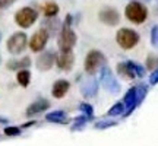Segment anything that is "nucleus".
<instances>
[{
    "instance_id": "f257e3e1",
    "label": "nucleus",
    "mask_w": 158,
    "mask_h": 146,
    "mask_svg": "<svg viewBox=\"0 0 158 146\" xmlns=\"http://www.w3.org/2000/svg\"><path fill=\"white\" fill-rule=\"evenodd\" d=\"M124 15H126V18L129 19L130 22L138 23V25H139V23H143L145 21H147L148 9L142 5L141 2L133 0V2H130L129 5L126 6V9H124Z\"/></svg>"
},
{
    "instance_id": "f03ea898",
    "label": "nucleus",
    "mask_w": 158,
    "mask_h": 146,
    "mask_svg": "<svg viewBox=\"0 0 158 146\" xmlns=\"http://www.w3.org/2000/svg\"><path fill=\"white\" fill-rule=\"evenodd\" d=\"M106 64V56L98 50H91L85 57V72L88 75H95Z\"/></svg>"
},
{
    "instance_id": "7ed1b4c3",
    "label": "nucleus",
    "mask_w": 158,
    "mask_h": 146,
    "mask_svg": "<svg viewBox=\"0 0 158 146\" xmlns=\"http://www.w3.org/2000/svg\"><path fill=\"white\" fill-rule=\"evenodd\" d=\"M116 41L117 44L123 48V50H130L133 48L138 43H139V34L129 28H122L117 31L116 35Z\"/></svg>"
},
{
    "instance_id": "20e7f679",
    "label": "nucleus",
    "mask_w": 158,
    "mask_h": 146,
    "mask_svg": "<svg viewBox=\"0 0 158 146\" xmlns=\"http://www.w3.org/2000/svg\"><path fill=\"white\" fill-rule=\"evenodd\" d=\"M100 82L104 86V89L108 91L110 94H118L120 92V83L117 82L111 69L107 67L106 64L100 69Z\"/></svg>"
},
{
    "instance_id": "39448f33",
    "label": "nucleus",
    "mask_w": 158,
    "mask_h": 146,
    "mask_svg": "<svg viewBox=\"0 0 158 146\" xmlns=\"http://www.w3.org/2000/svg\"><path fill=\"white\" fill-rule=\"evenodd\" d=\"M57 44L60 51H70L73 48V45L76 44V34L75 31L68 25H63L62 31L59 34V39H57Z\"/></svg>"
},
{
    "instance_id": "423d86ee",
    "label": "nucleus",
    "mask_w": 158,
    "mask_h": 146,
    "mask_svg": "<svg viewBox=\"0 0 158 146\" xmlns=\"http://www.w3.org/2000/svg\"><path fill=\"white\" fill-rule=\"evenodd\" d=\"M37 18H38V13L37 10H34L32 7H22V9H19L16 12V15H15V22L21 26V28H29V26H32V23L37 21Z\"/></svg>"
},
{
    "instance_id": "0eeeda50",
    "label": "nucleus",
    "mask_w": 158,
    "mask_h": 146,
    "mask_svg": "<svg viewBox=\"0 0 158 146\" xmlns=\"http://www.w3.org/2000/svg\"><path fill=\"white\" fill-rule=\"evenodd\" d=\"M27 43H28V38H27V34L25 32H15L10 38L7 39V51L12 53V54H21L25 47H27Z\"/></svg>"
},
{
    "instance_id": "6e6552de",
    "label": "nucleus",
    "mask_w": 158,
    "mask_h": 146,
    "mask_svg": "<svg viewBox=\"0 0 158 146\" xmlns=\"http://www.w3.org/2000/svg\"><path fill=\"white\" fill-rule=\"evenodd\" d=\"M48 35L50 34H48L44 28H41L40 31H37V32L31 37V39H29V48L34 51V53L43 51L45 44H47V41H48Z\"/></svg>"
},
{
    "instance_id": "1a4fd4ad",
    "label": "nucleus",
    "mask_w": 158,
    "mask_h": 146,
    "mask_svg": "<svg viewBox=\"0 0 158 146\" xmlns=\"http://www.w3.org/2000/svg\"><path fill=\"white\" fill-rule=\"evenodd\" d=\"M123 104H124V112L123 116L124 117H127L130 112L133 111L138 105H139V101H138V92H136V86L135 88H130L127 92H126V95L123 98Z\"/></svg>"
},
{
    "instance_id": "9d476101",
    "label": "nucleus",
    "mask_w": 158,
    "mask_h": 146,
    "mask_svg": "<svg viewBox=\"0 0 158 146\" xmlns=\"http://www.w3.org/2000/svg\"><path fill=\"white\" fill-rule=\"evenodd\" d=\"M81 92L85 98H92L97 95L98 92V82L95 78H92V75H89V78H86L81 85Z\"/></svg>"
},
{
    "instance_id": "9b49d317",
    "label": "nucleus",
    "mask_w": 158,
    "mask_h": 146,
    "mask_svg": "<svg viewBox=\"0 0 158 146\" xmlns=\"http://www.w3.org/2000/svg\"><path fill=\"white\" fill-rule=\"evenodd\" d=\"M100 21L106 25H110V26H114L117 25L118 21H120V15L118 12L113 7H106L100 12Z\"/></svg>"
},
{
    "instance_id": "f8f14e48",
    "label": "nucleus",
    "mask_w": 158,
    "mask_h": 146,
    "mask_svg": "<svg viewBox=\"0 0 158 146\" xmlns=\"http://www.w3.org/2000/svg\"><path fill=\"white\" fill-rule=\"evenodd\" d=\"M57 63V67L63 70V72H68L70 69L73 67V63H75V56L72 50L70 51H62V54L56 59Z\"/></svg>"
},
{
    "instance_id": "ddd939ff",
    "label": "nucleus",
    "mask_w": 158,
    "mask_h": 146,
    "mask_svg": "<svg viewBox=\"0 0 158 146\" xmlns=\"http://www.w3.org/2000/svg\"><path fill=\"white\" fill-rule=\"evenodd\" d=\"M54 62H56V54L53 51H45L43 54H40V57L37 59V67L45 72V70H50L53 67Z\"/></svg>"
},
{
    "instance_id": "4468645a",
    "label": "nucleus",
    "mask_w": 158,
    "mask_h": 146,
    "mask_svg": "<svg viewBox=\"0 0 158 146\" xmlns=\"http://www.w3.org/2000/svg\"><path fill=\"white\" fill-rule=\"evenodd\" d=\"M48 107H50V102H48V99L40 98V99L34 101L28 108H27V116H28V117H32V116H35V114H40V112L45 111Z\"/></svg>"
},
{
    "instance_id": "2eb2a0df",
    "label": "nucleus",
    "mask_w": 158,
    "mask_h": 146,
    "mask_svg": "<svg viewBox=\"0 0 158 146\" xmlns=\"http://www.w3.org/2000/svg\"><path fill=\"white\" fill-rule=\"evenodd\" d=\"M69 88H70V83H69L66 79H59L54 82L53 85V89H51V95L54 98H63V96L68 94Z\"/></svg>"
},
{
    "instance_id": "dca6fc26",
    "label": "nucleus",
    "mask_w": 158,
    "mask_h": 146,
    "mask_svg": "<svg viewBox=\"0 0 158 146\" xmlns=\"http://www.w3.org/2000/svg\"><path fill=\"white\" fill-rule=\"evenodd\" d=\"M45 120L50 121V123H56V124H68L69 118L66 116L64 111H60V110H56V111H51L45 116Z\"/></svg>"
},
{
    "instance_id": "f3484780",
    "label": "nucleus",
    "mask_w": 158,
    "mask_h": 146,
    "mask_svg": "<svg viewBox=\"0 0 158 146\" xmlns=\"http://www.w3.org/2000/svg\"><path fill=\"white\" fill-rule=\"evenodd\" d=\"M31 66V59L29 57H23V59H19V60H10L7 62L6 67L9 70H21V69H28Z\"/></svg>"
},
{
    "instance_id": "a211bd4d",
    "label": "nucleus",
    "mask_w": 158,
    "mask_h": 146,
    "mask_svg": "<svg viewBox=\"0 0 158 146\" xmlns=\"http://www.w3.org/2000/svg\"><path fill=\"white\" fill-rule=\"evenodd\" d=\"M117 73L120 76H123L124 79H135L136 75L133 72L132 66L129 64V62H123V63H118L117 64Z\"/></svg>"
},
{
    "instance_id": "6ab92c4d",
    "label": "nucleus",
    "mask_w": 158,
    "mask_h": 146,
    "mask_svg": "<svg viewBox=\"0 0 158 146\" xmlns=\"http://www.w3.org/2000/svg\"><path fill=\"white\" fill-rule=\"evenodd\" d=\"M16 79H18V83L21 85V86L27 88L29 85V82H31V73L27 69H21L16 75Z\"/></svg>"
},
{
    "instance_id": "aec40b11",
    "label": "nucleus",
    "mask_w": 158,
    "mask_h": 146,
    "mask_svg": "<svg viewBox=\"0 0 158 146\" xmlns=\"http://www.w3.org/2000/svg\"><path fill=\"white\" fill-rule=\"evenodd\" d=\"M59 13V6L54 2H48L44 5V15L45 18H54Z\"/></svg>"
},
{
    "instance_id": "412c9836",
    "label": "nucleus",
    "mask_w": 158,
    "mask_h": 146,
    "mask_svg": "<svg viewBox=\"0 0 158 146\" xmlns=\"http://www.w3.org/2000/svg\"><path fill=\"white\" fill-rule=\"evenodd\" d=\"M124 112V104L123 101H120V102H116L113 107L108 110L107 112V116H111V117H116V116H122Z\"/></svg>"
},
{
    "instance_id": "4be33fe9",
    "label": "nucleus",
    "mask_w": 158,
    "mask_h": 146,
    "mask_svg": "<svg viewBox=\"0 0 158 146\" xmlns=\"http://www.w3.org/2000/svg\"><path fill=\"white\" fill-rule=\"evenodd\" d=\"M91 118L88 117V116H81V117H76L75 118V123H73V126H72V130H82L85 127V124L89 121Z\"/></svg>"
},
{
    "instance_id": "5701e85b",
    "label": "nucleus",
    "mask_w": 158,
    "mask_h": 146,
    "mask_svg": "<svg viewBox=\"0 0 158 146\" xmlns=\"http://www.w3.org/2000/svg\"><path fill=\"white\" fill-rule=\"evenodd\" d=\"M44 25H47V26H48V28L45 29V31H47V32H48V34H50V32H56L57 31V28H59V25H60V22H57L56 19H53V18H47V19H45L44 22Z\"/></svg>"
},
{
    "instance_id": "b1692460",
    "label": "nucleus",
    "mask_w": 158,
    "mask_h": 146,
    "mask_svg": "<svg viewBox=\"0 0 158 146\" xmlns=\"http://www.w3.org/2000/svg\"><path fill=\"white\" fill-rule=\"evenodd\" d=\"M129 64L132 66V69H133L136 78H143V76H145V67H143V66H141L139 63H135V62H129Z\"/></svg>"
},
{
    "instance_id": "393cba45",
    "label": "nucleus",
    "mask_w": 158,
    "mask_h": 146,
    "mask_svg": "<svg viewBox=\"0 0 158 146\" xmlns=\"http://www.w3.org/2000/svg\"><path fill=\"white\" fill-rule=\"evenodd\" d=\"M136 92H138V101L141 104V102L145 99V96H147V94H148V88L143 83H141V85L136 86Z\"/></svg>"
},
{
    "instance_id": "a878e982",
    "label": "nucleus",
    "mask_w": 158,
    "mask_h": 146,
    "mask_svg": "<svg viewBox=\"0 0 158 146\" xmlns=\"http://www.w3.org/2000/svg\"><path fill=\"white\" fill-rule=\"evenodd\" d=\"M79 110L84 112L85 116H88L89 118H92V116H94V108H92V105L86 104V102H82V104L79 105Z\"/></svg>"
},
{
    "instance_id": "bb28decb",
    "label": "nucleus",
    "mask_w": 158,
    "mask_h": 146,
    "mask_svg": "<svg viewBox=\"0 0 158 146\" xmlns=\"http://www.w3.org/2000/svg\"><path fill=\"white\" fill-rule=\"evenodd\" d=\"M116 121H107V120H102V121H98V123H95V129L98 130H104V129H108V127H113V126H116Z\"/></svg>"
},
{
    "instance_id": "cd10ccee",
    "label": "nucleus",
    "mask_w": 158,
    "mask_h": 146,
    "mask_svg": "<svg viewBox=\"0 0 158 146\" xmlns=\"http://www.w3.org/2000/svg\"><path fill=\"white\" fill-rule=\"evenodd\" d=\"M147 67L151 69V70L157 69V67H158V57H152V56L148 57V60H147Z\"/></svg>"
},
{
    "instance_id": "c85d7f7f",
    "label": "nucleus",
    "mask_w": 158,
    "mask_h": 146,
    "mask_svg": "<svg viewBox=\"0 0 158 146\" xmlns=\"http://www.w3.org/2000/svg\"><path fill=\"white\" fill-rule=\"evenodd\" d=\"M151 43H152V45L158 47V25L152 26V29H151Z\"/></svg>"
},
{
    "instance_id": "c756f323",
    "label": "nucleus",
    "mask_w": 158,
    "mask_h": 146,
    "mask_svg": "<svg viewBox=\"0 0 158 146\" xmlns=\"http://www.w3.org/2000/svg\"><path fill=\"white\" fill-rule=\"evenodd\" d=\"M21 133V127H6L5 129V135H7V136H18Z\"/></svg>"
},
{
    "instance_id": "7c9ffc66",
    "label": "nucleus",
    "mask_w": 158,
    "mask_h": 146,
    "mask_svg": "<svg viewBox=\"0 0 158 146\" xmlns=\"http://www.w3.org/2000/svg\"><path fill=\"white\" fill-rule=\"evenodd\" d=\"M149 83L151 85H157L158 83V67L154 69L152 73H151V76H149Z\"/></svg>"
},
{
    "instance_id": "2f4dec72",
    "label": "nucleus",
    "mask_w": 158,
    "mask_h": 146,
    "mask_svg": "<svg viewBox=\"0 0 158 146\" xmlns=\"http://www.w3.org/2000/svg\"><path fill=\"white\" fill-rule=\"evenodd\" d=\"M16 0H0V9H6L9 7L12 3H15Z\"/></svg>"
},
{
    "instance_id": "473e14b6",
    "label": "nucleus",
    "mask_w": 158,
    "mask_h": 146,
    "mask_svg": "<svg viewBox=\"0 0 158 146\" xmlns=\"http://www.w3.org/2000/svg\"><path fill=\"white\" fill-rule=\"evenodd\" d=\"M142 2H149V0H142Z\"/></svg>"
},
{
    "instance_id": "72a5a7b5",
    "label": "nucleus",
    "mask_w": 158,
    "mask_h": 146,
    "mask_svg": "<svg viewBox=\"0 0 158 146\" xmlns=\"http://www.w3.org/2000/svg\"><path fill=\"white\" fill-rule=\"evenodd\" d=\"M0 39H2V32H0Z\"/></svg>"
},
{
    "instance_id": "f704fd0d",
    "label": "nucleus",
    "mask_w": 158,
    "mask_h": 146,
    "mask_svg": "<svg viewBox=\"0 0 158 146\" xmlns=\"http://www.w3.org/2000/svg\"><path fill=\"white\" fill-rule=\"evenodd\" d=\"M0 62H2V56H0Z\"/></svg>"
}]
</instances>
